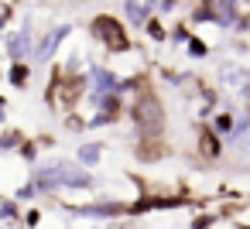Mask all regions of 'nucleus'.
Instances as JSON below:
<instances>
[{
  "label": "nucleus",
  "mask_w": 250,
  "mask_h": 229,
  "mask_svg": "<svg viewBox=\"0 0 250 229\" xmlns=\"http://www.w3.org/2000/svg\"><path fill=\"white\" fill-rule=\"evenodd\" d=\"M130 113H134V123H137L141 134H158V130H161L165 113H161V99H158L154 93H141V96L134 99Z\"/></svg>",
  "instance_id": "obj_1"
},
{
  "label": "nucleus",
  "mask_w": 250,
  "mask_h": 229,
  "mask_svg": "<svg viewBox=\"0 0 250 229\" xmlns=\"http://www.w3.org/2000/svg\"><path fill=\"white\" fill-rule=\"evenodd\" d=\"M93 31H96V38L110 48V52H127L130 48V38H127V31L113 21V18H96V24H93Z\"/></svg>",
  "instance_id": "obj_2"
},
{
  "label": "nucleus",
  "mask_w": 250,
  "mask_h": 229,
  "mask_svg": "<svg viewBox=\"0 0 250 229\" xmlns=\"http://www.w3.org/2000/svg\"><path fill=\"white\" fill-rule=\"evenodd\" d=\"M28 52H31V31H18V35L11 38V55L21 62Z\"/></svg>",
  "instance_id": "obj_3"
},
{
  "label": "nucleus",
  "mask_w": 250,
  "mask_h": 229,
  "mask_svg": "<svg viewBox=\"0 0 250 229\" xmlns=\"http://www.w3.org/2000/svg\"><path fill=\"white\" fill-rule=\"evenodd\" d=\"M96 157H100V147H96V144L79 147V161H83V164H96Z\"/></svg>",
  "instance_id": "obj_4"
},
{
  "label": "nucleus",
  "mask_w": 250,
  "mask_h": 229,
  "mask_svg": "<svg viewBox=\"0 0 250 229\" xmlns=\"http://www.w3.org/2000/svg\"><path fill=\"white\" fill-rule=\"evenodd\" d=\"M11 82H14V86H21V82H28V69H24L21 62L14 65V72H11Z\"/></svg>",
  "instance_id": "obj_5"
},
{
  "label": "nucleus",
  "mask_w": 250,
  "mask_h": 229,
  "mask_svg": "<svg viewBox=\"0 0 250 229\" xmlns=\"http://www.w3.org/2000/svg\"><path fill=\"white\" fill-rule=\"evenodd\" d=\"M209 229H236V222H229V219H223V222H212Z\"/></svg>",
  "instance_id": "obj_6"
}]
</instances>
